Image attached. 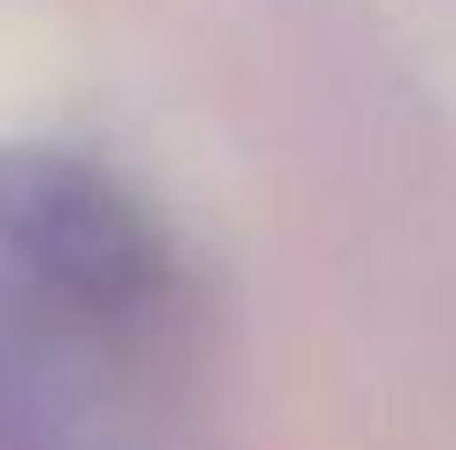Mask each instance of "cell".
Here are the masks:
<instances>
[{
  "mask_svg": "<svg viewBox=\"0 0 456 450\" xmlns=\"http://www.w3.org/2000/svg\"><path fill=\"white\" fill-rule=\"evenodd\" d=\"M0 252L100 312L139 305L166 278L146 206L67 146H0Z\"/></svg>",
  "mask_w": 456,
  "mask_h": 450,
  "instance_id": "1",
  "label": "cell"
}]
</instances>
